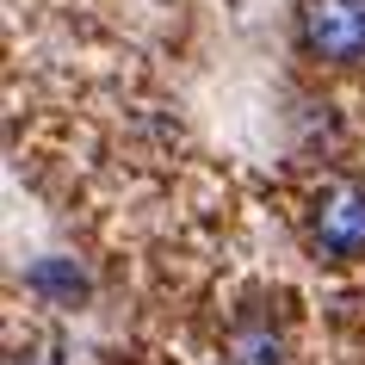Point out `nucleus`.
<instances>
[{
  "mask_svg": "<svg viewBox=\"0 0 365 365\" xmlns=\"http://www.w3.org/2000/svg\"><path fill=\"white\" fill-rule=\"evenodd\" d=\"M297 38L316 62H365V0H304Z\"/></svg>",
  "mask_w": 365,
  "mask_h": 365,
  "instance_id": "nucleus-1",
  "label": "nucleus"
},
{
  "mask_svg": "<svg viewBox=\"0 0 365 365\" xmlns=\"http://www.w3.org/2000/svg\"><path fill=\"white\" fill-rule=\"evenodd\" d=\"M309 242H316L328 260H353V254H365V180H334V186L316 198Z\"/></svg>",
  "mask_w": 365,
  "mask_h": 365,
  "instance_id": "nucleus-2",
  "label": "nucleus"
},
{
  "mask_svg": "<svg viewBox=\"0 0 365 365\" xmlns=\"http://www.w3.org/2000/svg\"><path fill=\"white\" fill-rule=\"evenodd\" d=\"M223 353H230V365H285V334H279L272 316L254 309V316H242V322L230 328Z\"/></svg>",
  "mask_w": 365,
  "mask_h": 365,
  "instance_id": "nucleus-3",
  "label": "nucleus"
},
{
  "mask_svg": "<svg viewBox=\"0 0 365 365\" xmlns=\"http://www.w3.org/2000/svg\"><path fill=\"white\" fill-rule=\"evenodd\" d=\"M13 365H31V359H25V353H13Z\"/></svg>",
  "mask_w": 365,
  "mask_h": 365,
  "instance_id": "nucleus-4",
  "label": "nucleus"
}]
</instances>
